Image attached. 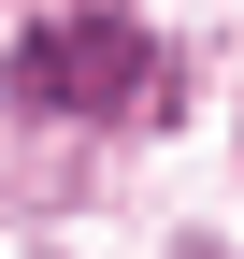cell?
<instances>
[{"label": "cell", "instance_id": "6da1fadb", "mask_svg": "<svg viewBox=\"0 0 244 259\" xmlns=\"http://www.w3.org/2000/svg\"><path fill=\"white\" fill-rule=\"evenodd\" d=\"M29 87H43V101H144V44L130 29H43V44H29Z\"/></svg>", "mask_w": 244, "mask_h": 259}]
</instances>
